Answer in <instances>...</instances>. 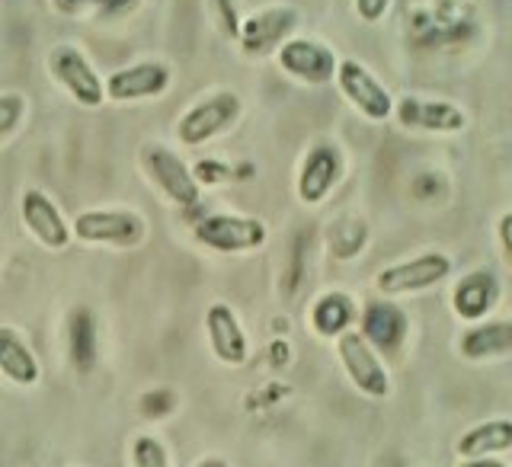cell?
<instances>
[{
  "label": "cell",
  "mask_w": 512,
  "mask_h": 467,
  "mask_svg": "<svg viewBox=\"0 0 512 467\" xmlns=\"http://www.w3.org/2000/svg\"><path fill=\"white\" fill-rule=\"evenodd\" d=\"M192 173H196V180H199V183H218L221 176H224V167H221V164H208V160H202V164H199L196 170H192Z\"/></svg>",
  "instance_id": "28"
},
{
  "label": "cell",
  "mask_w": 512,
  "mask_h": 467,
  "mask_svg": "<svg viewBox=\"0 0 512 467\" xmlns=\"http://www.w3.org/2000/svg\"><path fill=\"white\" fill-rule=\"evenodd\" d=\"M336 356H340L343 372L356 384V391L375 400L391 394V375L381 362V352L359 330H346L336 336Z\"/></svg>",
  "instance_id": "2"
},
{
  "label": "cell",
  "mask_w": 512,
  "mask_h": 467,
  "mask_svg": "<svg viewBox=\"0 0 512 467\" xmlns=\"http://www.w3.org/2000/svg\"><path fill=\"white\" fill-rule=\"evenodd\" d=\"M336 84H340L343 96L356 106L365 119L372 122H388L394 116V100L391 93L381 87V80L359 61H340L336 64Z\"/></svg>",
  "instance_id": "9"
},
{
  "label": "cell",
  "mask_w": 512,
  "mask_h": 467,
  "mask_svg": "<svg viewBox=\"0 0 512 467\" xmlns=\"http://www.w3.org/2000/svg\"><path fill=\"white\" fill-rule=\"evenodd\" d=\"M170 87V68L160 61H138L119 68L106 77V96L112 103H141L167 93Z\"/></svg>",
  "instance_id": "10"
},
{
  "label": "cell",
  "mask_w": 512,
  "mask_h": 467,
  "mask_svg": "<svg viewBox=\"0 0 512 467\" xmlns=\"http://www.w3.org/2000/svg\"><path fill=\"white\" fill-rule=\"evenodd\" d=\"M135 0H55V7L61 13H90V10H103V13H119L128 10Z\"/></svg>",
  "instance_id": "25"
},
{
  "label": "cell",
  "mask_w": 512,
  "mask_h": 467,
  "mask_svg": "<svg viewBox=\"0 0 512 467\" xmlns=\"http://www.w3.org/2000/svg\"><path fill=\"white\" fill-rule=\"evenodd\" d=\"M141 160H144V170H148L154 186L167 196V202L180 205V208L199 205V196H202L199 180L180 154L170 151L167 144H144Z\"/></svg>",
  "instance_id": "4"
},
{
  "label": "cell",
  "mask_w": 512,
  "mask_h": 467,
  "mask_svg": "<svg viewBox=\"0 0 512 467\" xmlns=\"http://www.w3.org/2000/svg\"><path fill=\"white\" fill-rule=\"evenodd\" d=\"M512 452V420H487L458 439V458H493Z\"/></svg>",
  "instance_id": "21"
},
{
  "label": "cell",
  "mask_w": 512,
  "mask_h": 467,
  "mask_svg": "<svg viewBox=\"0 0 512 467\" xmlns=\"http://www.w3.org/2000/svg\"><path fill=\"white\" fill-rule=\"evenodd\" d=\"M196 467H231L228 461H224V458H202Z\"/></svg>",
  "instance_id": "30"
},
{
  "label": "cell",
  "mask_w": 512,
  "mask_h": 467,
  "mask_svg": "<svg viewBox=\"0 0 512 467\" xmlns=\"http://www.w3.org/2000/svg\"><path fill=\"white\" fill-rule=\"evenodd\" d=\"M0 375L16 388H32L42 378L39 356L13 327H0Z\"/></svg>",
  "instance_id": "18"
},
{
  "label": "cell",
  "mask_w": 512,
  "mask_h": 467,
  "mask_svg": "<svg viewBox=\"0 0 512 467\" xmlns=\"http://www.w3.org/2000/svg\"><path fill=\"white\" fill-rule=\"evenodd\" d=\"M295 23H298V10L295 7L276 4V7L256 10L253 16H247V20L237 26L240 48H244V52L253 55V58L279 52V48L288 42V36H292Z\"/></svg>",
  "instance_id": "8"
},
{
  "label": "cell",
  "mask_w": 512,
  "mask_h": 467,
  "mask_svg": "<svg viewBox=\"0 0 512 467\" xmlns=\"http://www.w3.org/2000/svg\"><path fill=\"white\" fill-rule=\"evenodd\" d=\"M391 0H356V13L365 23H378L384 13H388Z\"/></svg>",
  "instance_id": "26"
},
{
  "label": "cell",
  "mask_w": 512,
  "mask_h": 467,
  "mask_svg": "<svg viewBox=\"0 0 512 467\" xmlns=\"http://www.w3.org/2000/svg\"><path fill=\"white\" fill-rule=\"evenodd\" d=\"M64 346H68V362L77 375L93 372V365H96V324H93V314L87 308H74L68 314Z\"/></svg>",
  "instance_id": "22"
},
{
  "label": "cell",
  "mask_w": 512,
  "mask_h": 467,
  "mask_svg": "<svg viewBox=\"0 0 512 467\" xmlns=\"http://www.w3.org/2000/svg\"><path fill=\"white\" fill-rule=\"evenodd\" d=\"M48 71L58 80V84L68 90L80 106L96 109L106 100V80H100V74L93 71V64L87 61V55L74 45H55L48 52Z\"/></svg>",
  "instance_id": "7"
},
{
  "label": "cell",
  "mask_w": 512,
  "mask_h": 467,
  "mask_svg": "<svg viewBox=\"0 0 512 467\" xmlns=\"http://www.w3.org/2000/svg\"><path fill=\"white\" fill-rule=\"evenodd\" d=\"M26 100L20 93H0V144H4L23 122Z\"/></svg>",
  "instance_id": "24"
},
{
  "label": "cell",
  "mask_w": 512,
  "mask_h": 467,
  "mask_svg": "<svg viewBox=\"0 0 512 467\" xmlns=\"http://www.w3.org/2000/svg\"><path fill=\"white\" fill-rule=\"evenodd\" d=\"M205 333H208V346H212L215 359L221 365H244L250 356V343L247 333L240 327L237 314L231 311V304L215 301L212 308L205 311Z\"/></svg>",
  "instance_id": "14"
},
{
  "label": "cell",
  "mask_w": 512,
  "mask_h": 467,
  "mask_svg": "<svg viewBox=\"0 0 512 467\" xmlns=\"http://www.w3.org/2000/svg\"><path fill=\"white\" fill-rule=\"evenodd\" d=\"M448 276H452V256L429 250V253L413 256V260L384 266L375 276V288L388 298L416 295V292H426V288L445 282Z\"/></svg>",
  "instance_id": "3"
},
{
  "label": "cell",
  "mask_w": 512,
  "mask_h": 467,
  "mask_svg": "<svg viewBox=\"0 0 512 467\" xmlns=\"http://www.w3.org/2000/svg\"><path fill=\"white\" fill-rule=\"evenodd\" d=\"M496 234H500V247H503L506 263L512 266V212L500 218V224H496Z\"/></svg>",
  "instance_id": "27"
},
{
  "label": "cell",
  "mask_w": 512,
  "mask_h": 467,
  "mask_svg": "<svg viewBox=\"0 0 512 467\" xmlns=\"http://www.w3.org/2000/svg\"><path fill=\"white\" fill-rule=\"evenodd\" d=\"M458 467H509L506 461H496V458H461Z\"/></svg>",
  "instance_id": "29"
},
{
  "label": "cell",
  "mask_w": 512,
  "mask_h": 467,
  "mask_svg": "<svg viewBox=\"0 0 512 467\" xmlns=\"http://www.w3.org/2000/svg\"><path fill=\"white\" fill-rule=\"evenodd\" d=\"M71 231L80 244L132 250L148 237V221L132 208H90V212H80L74 218Z\"/></svg>",
  "instance_id": "1"
},
{
  "label": "cell",
  "mask_w": 512,
  "mask_h": 467,
  "mask_svg": "<svg viewBox=\"0 0 512 467\" xmlns=\"http://www.w3.org/2000/svg\"><path fill=\"white\" fill-rule=\"evenodd\" d=\"M359 333L372 343L378 352H391L404 343L407 333V314L394 308V304L372 301L368 308L359 314Z\"/></svg>",
  "instance_id": "19"
},
{
  "label": "cell",
  "mask_w": 512,
  "mask_h": 467,
  "mask_svg": "<svg viewBox=\"0 0 512 467\" xmlns=\"http://www.w3.org/2000/svg\"><path fill=\"white\" fill-rule=\"evenodd\" d=\"M20 218L26 224V231L39 240L45 250H64L71 244L74 231L64 221L61 208L45 196L42 189H26L20 202Z\"/></svg>",
  "instance_id": "12"
},
{
  "label": "cell",
  "mask_w": 512,
  "mask_h": 467,
  "mask_svg": "<svg viewBox=\"0 0 512 467\" xmlns=\"http://www.w3.org/2000/svg\"><path fill=\"white\" fill-rule=\"evenodd\" d=\"M397 122L410 128V132H432V135H448L461 132L468 125V116L445 100H420V96H404L400 103H394Z\"/></svg>",
  "instance_id": "13"
},
{
  "label": "cell",
  "mask_w": 512,
  "mask_h": 467,
  "mask_svg": "<svg viewBox=\"0 0 512 467\" xmlns=\"http://www.w3.org/2000/svg\"><path fill=\"white\" fill-rule=\"evenodd\" d=\"M340 170H343L340 151L333 144H314L304 154V164L298 170V199L304 205H320L333 192L336 180H340Z\"/></svg>",
  "instance_id": "15"
},
{
  "label": "cell",
  "mask_w": 512,
  "mask_h": 467,
  "mask_svg": "<svg viewBox=\"0 0 512 467\" xmlns=\"http://www.w3.org/2000/svg\"><path fill=\"white\" fill-rule=\"evenodd\" d=\"M266 224L250 215H208L196 224V240L215 253H250L266 244Z\"/></svg>",
  "instance_id": "5"
},
{
  "label": "cell",
  "mask_w": 512,
  "mask_h": 467,
  "mask_svg": "<svg viewBox=\"0 0 512 467\" xmlns=\"http://www.w3.org/2000/svg\"><path fill=\"white\" fill-rule=\"evenodd\" d=\"M356 320H359V308H356V301H352V295H346V292L320 295L311 308V327L317 336H327V340L352 330Z\"/></svg>",
  "instance_id": "20"
},
{
  "label": "cell",
  "mask_w": 512,
  "mask_h": 467,
  "mask_svg": "<svg viewBox=\"0 0 512 467\" xmlns=\"http://www.w3.org/2000/svg\"><path fill=\"white\" fill-rule=\"evenodd\" d=\"M496 298H500V282L484 269L461 276L452 288V308L461 320H468V324L487 317L493 311Z\"/></svg>",
  "instance_id": "17"
},
{
  "label": "cell",
  "mask_w": 512,
  "mask_h": 467,
  "mask_svg": "<svg viewBox=\"0 0 512 467\" xmlns=\"http://www.w3.org/2000/svg\"><path fill=\"white\" fill-rule=\"evenodd\" d=\"M458 352L468 362H490V359L512 356V317L464 330L458 340Z\"/></svg>",
  "instance_id": "16"
},
{
  "label": "cell",
  "mask_w": 512,
  "mask_h": 467,
  "mask_svg": "<svg viewBox=\"0 0 512 467\" xmlns=\"http://www.w3.org/2000/svg\"><path fill=\"white\" fill-rule=\"evenodd\" d=\"M237 116H240V96L221 90L186 109L180 122H176V135H180L186 148H199V144L212 141L215 135L228 132Z\"/></svg>",
  "instance_id": "6"
},
{
  "label": "cell",
  "mask_w": 512,
  "mask_h": 467,
  "mask_svg": "<svg viewBox=\"0 0 512 467\" xmlns=\"http://www.w3.org/2000/svg\"><path fill=\"white\" fill-rule=\"evenodd\" d=\"M276 61L285 74H292L295 80H304V84H327V80L336 77V55L333 48L320 45L314 39H288L279 52Z\"/></svg>",
  "instance_id": "11"
},
{
  "label": "cell",
  "mask_w": 512,
  "mask_h": 467,
  "mask_svg": "<svg viewBox=\"0 0 512 467\" xmlns=\"http://www.w3.org/2000/svg\"><path fill=\"white\" fill-rule=\"evenodd\" d=\"M132 467H170V452L157 436H138L132 442Z\"/></svg>",
  "instance_id": "23"
}]
</instances>
